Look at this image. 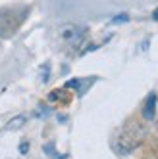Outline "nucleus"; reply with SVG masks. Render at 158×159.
Instances as JSON below:
<instances>
[{
	"mask_svg": "<svg viewBox=\"0 0 158 159\" xmlns=\"http://www.w3.org/2000/svg\"><path fill=\"white\" fill-rule=\"evenodd\" d=\"M143 129L139 127H127L126 130H123L120 136H118V140H116V148H118V152L121 153H129L131 150H135L141 140H143Z\"/></svg>",
	"mask_w": 158,
	"mask_h": 159,
	"instance_id": "obj_1",
	"label": "nucleus"
},
{
	"mask_svg": "<svg viewBox=\"0 0 158 159\" xmlns=\"http://www.w3.org/2000/svg\"><path fill=\"white\" fill-rule=\"evenodd\" d=\"M58 39L66 44V46L77 48L85 39V29L79 27V25H73V23H66V25H62L58 29Z\"/></svg>",
	"mask_w": 158,
	"mask_h": 159,
	"instance_id": "obj_2",
	"label": "nucleus"
},
{
	"mask_svg": "<svg viewBox=\"0 0 158 159\" xmlns=\"http://www.w3.org/2000/svg\"><path fill=\"white\" fill-rule=\"evenodd\" d=\"M156 92H151L149 94V98H146V102H145V109H143V115H145V119H154V115H156Z\"/></svg>",
	"mask_w": 158,
	"mask_h": 159,
	"instance_id": "obj_3",
	"label": "nucleus"
},
{
	"mask_svg": "<svg viewBox=\"0 0 158 159\" xmlns=\"http://www.w3.org/2000/svg\"><path fill=\"white\" fill-rule=\"evenodd\" d=\"M25 115H17V117H14L12 121H10L8 125H6V130H17V129H21L25 125Z\"/></svg>",
	"mask_w": 158,
	"mask_h": 159,
	"instance_id": "obj_4",
	"label": "nucleus"
},
{
	"mask_svg": "<svg viewBox=\"0 0 158 159\" xmlns=\"http://www.w3.org/2000/svg\"><path fill=\"white\" fill-rule=\"evenodd\" d=\"M127 19H129V17H127L126 14H120L118 17H114V19H112V23H126Z\"/></svg>",
	"mask_w": 158,
	"mask_h": 159,
	"instance_id": "obj_5",
	"label": "nucleus"
},
{
	"mask_svg": "<svg viewBox=\"0 0 158 159\" xmlns=\"http://www.w3.org/2000/svg\"><path fill=\"white\" fill-rule=\"evenodd\" d=\"M152 17H154V21H158V8L154 10V14H152Z\"/></svg>",
	"mask_w": 158,
	"mask_h": 159,
	"instance_id": "obj_6",
	"label": "nucleus"
}]
</instances>
